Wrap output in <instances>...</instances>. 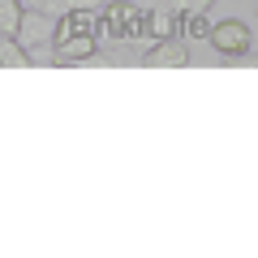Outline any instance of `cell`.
<instances>
[{
    "label": "cell",
    "instance_id": "ba28073f",
    "mask_svg": "<svg viewBox=\"0 0 258 258\" xmlns=\"http://www.w3.org/2000/svg\"><path fill=\"white\" fill-rule=\"evenodd\" d=\"M211 26L215 22H207V13H185L181 18V30L189 43H203V39H211Z\"/></svg>",
    "mask_w": 258,
    "mask_h": 258
},
{
    "label": "cell",
    "instance_id": "7a4b0ae2",
    "mask_svg": "<svg viewBox=\"0 0 258 258\" xmlns=\"http://www.w3.org/2000/svg\"><path fill=\"white\" fill-rule=\"evenodd\" d=\"M211 47L220 56H245L249 52V26L237 18H224L211 26Z\"/></svg>",
    "mask_w": 258,
    "mask_h": 258
},
{
    "label": "cell",
    "instance_id": "52a82bcc",
    "mask_svg": "<svg viewBox=\"0 0 258 258\" xmlns=\"http://www.w3.org/2000/svg\"><path fill=\"white\" fill-rule=\"evenodd\" d=\"M0 64H5V69H22V64H26V47H22L18 35H9V30H0Z\"/></svg>",
    "mask_w": 258,
    "mask_h": 258
},
{
    "label": "cell",
    "instance_id": "5b68a950",
    "mask_svg": "<svg viewBox=\"0 0 258 258\" xmlns=\"http://www.w3.org/2000/svg\"><path fill=\"white\" fill-rule=\"evenodd\" d=\"M56 56H60L64 64H78V60H86V56H95V35H64V39H56Z\"/></svg>",
    "mask_w": 258,
    "mask_h": 258
},
{
    "label": "cell",
    "instance_id": "30bf717a",
    "mask_svg": "<svg viewBox=\"0 0 258 258\" xmlns=\"http://www.w3.org/2000/svg\"><path fill=\"white\" fill-rule=\"evenodd\" d=\"M18 22H22V0H0V30L18 35Z\"/></svg>",
    "mask_w": 258,
    "mask_h": 258
},
{
    "label": "cell",
    "instance_id": "9c48e42d",
    "mask_svg": "<svg viewBox=\"0 0 258 258\" xmlns=\"http://www.w3.org/2000/svg\"><path fill=\"white\" fill-rule=\"evenodd\" d=\"M82 5H95V0H30V9H43L52 18H64V13L82 9Z\"/></svg>",
    "mask_w": 258,
    "mask_h": 258
},
{
    "label": "cell",
    "instance_id": "8992f818",
    "mask_svg": "<svg viewBox=\"0 0 258 258\" xmlns=\"http://www.w3.org/2000/svg\"><path fill=\"white\" fill-rule=\"evenodd\" d=\"M176 26H181V13H176V9H151V13H147V26H142V30H147L151 39H172Z\"/></svg>",
    "mask_w": 258,
    "mask_h": 258
},
{
    "label": "cell",
    "instance_id": "277c9868",
    "mask_svg": "<svg viewBox=\"0 0 258 258\" xmlns=\"http://www.w3.org/2000/svg\"><path fill=\"white\" fill-rule=\"evenodd\" d=\"M147 69H181L185 64V47L176 43V39H155V47L147 52Z\"/></svg>",
    "mask_w": 258,
    "mask_h": 258
},
{
    "label": "cell",
    "instance_id": "3957f363",
    "mask_svg": "<svg viewBox=\"0 0 258 258\" xmlns=\"http://www.w3.org/2000/svg\"><path fill=\"white\" fill-rule=\"evenodd\" d=\"M142 22H147V13H138L134 5H112V9L103 13L99 26H108L112 39H138L142 35Z\"/></svg>",
    "mask_w": 258,
    "mask_h": 258
},
{
    "label": "cell",
    "instance_id": "8fae6325",
    "mask_svg": "<svg viewBox=\"0 0 258 258\" xmlns=\"http://www.w3.org/2000/svg\"><path fill=\"white\" fill-rule=\"evenodd\" d=\"M172 9L181 13V18H185V13H207V9H211V0H172Z\"/></svg>",
    "mask_w": 258,
    "mask_h": 258
},
{
    "label": "cell",
    "instance_id": "6da1fadb",
    "mask_svg": "<svg viewBox=\"0 0 258 258\" xmlns=\"http://www.w3.org/2000/svg\"><path fill=\"white\" fill-rule=\"evenodd\" d=\"M56 26H60V18H52V13L43 9H22V22H18V43L26 47V52H35V47H47L56 43Z\"/></svg>",
    "mask_w": 258,
    "mask_h": 258
}]
</instances>
